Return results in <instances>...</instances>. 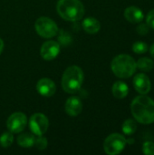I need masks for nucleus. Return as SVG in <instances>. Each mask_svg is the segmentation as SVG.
<instances>
[{
	"label": "nucleus",
	"mask_w": 154,
	"mask_h": 155,
	"mask_svg": "<svg viewBox=\"0 0 154 155\" xmlns=\"http://www.w3.org/2000/svg\"><path fill=\"white\" fill-rule=\"evenodd\" d=\"M131 111L136 122L143 124L154 123V101L146 94L139 95L133 100Z\"/></svg>",
	"instance_id": "nucleus-1"
},
{
	"label": "nucleus",
	"mask_w": 154,
	"mask_h": 155,
	"mask_svg": "<svg viewBox=\"0 0 154 155\" xmlns=\"http://www.w3.org/2000/svg\"><path fill=\"white\" fill-rule=\"evenodd\" d=\"M56 10L63 19L70 22L79 21L84 15V6L80 0H59Z\"/></svg>",
	"instance_id": "nucleus-2"
},
{
	"label": "nucleus",
	"mask_w": 154,
	"mask_h": 155,
	"mask_svg": "<svg viewBox=\"0 0 154 155\" xmlns=\"http://www.w3.org/2000/svg\"><path fill=\"white\" fill-rule=\"evenodd\" d=\"M113 73L119 78L126 79L133 76L137 69L135 60L129 54H119L115 56L111 64Z\"/></svg>",
	"instance_id": "nucleus-3"
},
{
	"label": "nucleus",
	"mask_w": 154,
	"mask_h": 155,
	"mask_svg": "<svg viewBox=\"0 0 154 155\" xmlns=\"http://www.w3.org/2000/svg\"><path fill=\"white\" fill-rule=\"evenodd\" d=\"M84 82L83 70L77 65L68 67L62 77V87L64 92L68 94H74L78 92Z\"/></svg>",
	"instance_id": "nucleus-4"
},
{
	"label": "nucleus",
	"mask_w": 154,
	"mask_h": 155,
	"mask_svg": "<svg viewBox=\"0 0 154 155\" xmlns=\"http://www.w3.org/2000/svg\"><path fill=\"white\" fill-rule=\"evenodd\" d=\"M127 143L125 137L120 134H110L103 143L104 152L109 155H116L121 153Z\"/></svg>",
	"instance_id": "nucleus-5"
},
{
	"label": "nucleus",
	"mask_w": 154,
	"mask_h": 155,
	"mask_svg": "<svg viewBox=\"0 0 154 155\" xmlns=\"http://www.w3.org/2000/svg\"><path fill=\"white\" fill-rule=\"evenodd\" d=\"M36 33L44 38H52L58 33V27L56 24L46 16L39 17L34 24Z\"/></svg>",
	"instance_id": "nucleus-6"
},
{
	"label": "nucleus",
	"mask_w": 154,
	"mask_h": 155,
	"mask_svg": "<svg viewBox=\"0 0 154 155\" xmlns=\"http://www.w3.org/2000/svg\"><path fill=\"white\" fill-rule=\"evenodd\" d=\"M49 126L47 117L43 114H34L31 116L29 121V127L31 132L37 136L44 135Z\"/></svg>",
	"instance_id": "nucleus-7"
},
{
	"label": "nucleus",
	"mask_w": 154,
	"mask_h": 155,
	"mask_svg": "<svg viewBox=\"0 0 154 155\" xmlns=\"http://www.w3.org/2000/svg\"><path fill=\"white\" fill-rule=\"evenodd\" d=\"M26 124H27V118L25 114L17 112V113H14L8 117L6 121V127L11 133L19 134L25 129Z\"/></svg>",
	"instance_id": "nucleus-8"
},
{
	"label": "nucleus",
	"mask_w": 154,
	"mask_h": 155,
	"mask_svg": "<svg viewBox=\"0 0 154 155\" xmlns=\"http://www.w3.org/2000/svg\"><path fill=\"white\" fill-rule=\"evenodd\" d=\"M60 53V45L55 41L44 42L41 47V55L46 61L54 59Z\"/></svg>",
	"instance_id": "nucleus-9"
},
{
	"label": "nucleus",
	"mask_w": 154,
	"mask_h": 155,
	"mask_svg": "<svg viewBox=\"0 0 154 155\" xmlns=\"http://www.w3.org/2000/svg\"><path fill=\"white\" fill-rule=\"evenodd\" d=\"M133 86L139 94H147L152 89V83L145 74H138L133 78Z\"/></svg>",
	"instance_id": "nucleus-10"
},
{
	"label": "nucleus",
	"mask_w": 154,
	"mask_h": 155,
	"mask_svg": "<svg viewBox=\"0 0 154 155\" xmlns=\"http://www.w3.org/2000/svg\"><path fill=\"white\" fill-rule=\"evenodd\" d=\"M36 90L42 96L50 97L54 94L56 91V85L51 79L42 78L36 84Z\"/></svg>",
	"instance_id": "nucleus-11"
},
{
	"label": "nucleus",
	"mask_w": 154,
	"mask_h": 155,
	"mask_svg": "<svg viewBox=\"0 0 154 155\" xmlns=\"http://www.w3.org/2000/svg\"><path fill=\"white\" fill-rule=\"evenodd\" d=\"M64 109L66 114H69L70 116H77L81 114L83 110L82 101L76 96L70 97L65 102Z\"/></svg>",
	"instance_id": "nucleus-12"
},
{
	"label": "nucleus",
	"mask_w": 154,
	"mask_h": 155,
	"mask_svg": "<svg viewBox=\"0 0 154 155\" xmlns=\"http://www.w3.org/2000/svg\"><path fill=\"white\" fill-rule=\"evenodd\" d=\"M124 17L125 19L133 24H138L141 23L143 18L144 15L143 12L137 6H129L124 10Z\"/></svg>",
	"instance_id": "nucleus-13"
},
{
	"label": "nucleus",
	"mask_w": 154,
	"mask_h": 155,
	"mask_svg": "<svg viewBox=\"0 0 154 155\" xmlns=\"http://www.w3.org/2000/svg\"><path fill=\"white\" fill-rule=\"evenodd\" d=\"M83 28L84 30L88 34H96L101 29V24L100 22L94 18V17H87L83 21Z\"/></svg>",
	"instance_id": "nucleus-14"
},
{
	"label": "nucleus",
	"mask_w": 154,
	"mask_h": 155,
	"mask_svg": "<svg viewBox=\"0 0 154 155\" xmlns=\"http://www.w3.org/2000/svg\"><path fill=\"white\" fill-rule=\"evenodd\" d=\"M112 93L117 99H123L129 93V86L123 81H117L112 87Z\"/></svg>",
	"instance_id": "nucleus-15"
},
{
	"label": "nucleus",
	"mask_w": 154,
	"mask_h": 155,
	"mask_svg": "<svg viewBox=\"0 0 154 155\" xmlns=\"http://www.w3.org/2000/svg\"><path fill=\"white\" fill-rule=\"evenodd\" d=\"M34 141H35V137L34 136V134L28 133L21 134L17 137V143L24 148L33 147L34 145Z\"/></svg>",
	"instance_id": "nucleus-16"
},
{
	"label": "nucleus",
	"mask_w": 154,
	"mask_h": 155,
	"mask_svg": "<svg viewBox=\"0 0 154 155\" xmlns=\"http://www.w3.org/2000/svg\"><path fill=\"white\" fill-rule=\"evenodd\" d=\"M136 65L143 72H150L154 67V62L149 57H143L137 61Z\"/></svg>",
	"instance_id": "nucleus-17"
},
{
	"label": "nucleus",
	"mask_w": 154,
	"mask_h": 155,
	"mask_svg": "<svg viewBox=\"0 0 154 155\" xmlns=\"http://www.w3.org/2000/svg\"><path fill=\"white\" fill-rule=\"evenodd\" d=\"M122 130H123L124 134H126V135H133V134H135V132L137 130L136 121L133 120V119H127V120H125L124 123L123 124Z\"/></svg>",
	"instance_id": "nucleus-18"
},
{
	"label": "nucleus",
	"mask_w": 154,
	"mask_h": 155,
	"mask_svg": "<svg viewBox=\"0 0 154 155\" xmlns=\"http://www.w3.org/2000/svg\"><path fill=\"white\" fill-rule=\"evenodd\" d=\"M14 141V135L13 133L9 132H5L1 136H0V145L4 148L9 147Z\"/></svg>",
	"instance_id": "nucleus-19"
},
{
	"label": "nucleus",
	"mask_w": 154,
	"mask_h": 155,
	"mask_svg": "<svg viewBox=\"0 0 154 155\" xmlns=\"http://www.w3.org/2000/svg\"><path fill=\"white\" fill-rule=\"evenodd\" d=\"M148 45L144 42H136L133 45V51L138 54H145L148 51Z\"/></svg>",
	"instance_id": "nucleus-20"
},
{
	"label": "nucleus",
	"mask_w": 154,
	"mask_h": 155,
	"mask_svg": "<svg viewBox=\"0 0 154 155\" xmlns=\"http://www.w3.org/2000/svg\"><path fill=\"white\" fill-rule=\"evenodd\" d=\"M143 152L146 155H154V143L146 141L143 144Z\"/></svg>",
	"instance_id": "nucleus-21"
},
{
	"label": "nucleus",
	"mask_w": 154,
	"mask_h": 155,
	"mask_svg": "<svg viewBox=\"0 0 154 155\" xmlns=\"http://www.w3.org/2000/svg\"><path fill=\"white\" fill-rule=\"evenodd\" d=\"M34 145L39 150H44L47 147V139L45 137H44L43 135L38 136V138H35Z\"/></svg>",
	"instance_id": "nucleus-22"
},
{
	"label": "nucleus",
	"mask_w": 154,
	"mask_h": 155,
	"mask_svg": "<svg viewBox=\"0 0 154 155\" xmlns=\"http://www.w3.org/2000/svg\"><path fill=\"white\" fill-rule=\"evenodd\" d=\"M146 24L149 25V27L154 29V8L148 13L146 16Z\"/></svg>",
	"instance_id": "nucleus-23"
},
{
	"label": "nucleus",
	"mask_w": 154,
	"mask_h": 155,
	"mask_svg": "<svg viewBox=\"0 0 154 155\" xmlns=\"http://www.w3.org/2000/svg\"><path fill=\"white\" fill-rule=\"evenodd\" d=\"M149 25L147 24H140L138 26H137V32L139 35H145L148 34L149 32Z\"/></svg>",
	"instance_id": "nucleus-24"
},
{
	"label": "nucleus",
	"mask_w": 154,
	"mask_h": 155,
	"mask_svg": "<svg viewBox=\"0 0 154 155\" xmlns=\"http://www.w3.org/2000/svg\"><path fill=\"white\" fill-rule=\"evenodd\" d=\"M3 49H4V42H3V40L0 38V54H1V53H2V51H3Z\"/></svg>",
	"instance_id": "nucleus-25"
},
{
	"label": "nucleus",
	"mask_w": 154,
	"mask_h": 155,
	"mask_svg": "<svg viewBox=\"0 0 154 155\" xmlns=\"http://www.w3.org/2000/svg\"><path fill=\"white\" fill-rule=\"evenodd\" d=\"M150 53H151V55L154 58V44L151 46V48H150Z\"/></svg>",
	"instance_id": "nucleus-26"
}]
</instances>
